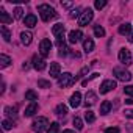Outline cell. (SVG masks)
Returning a JSON list of instances; mask_svg holds the SVG:
<instances>
[{"label": "cell", "instance_id": "36", "mask_svg": "<svg viewBox=\"0 0 133 133\" xmlns=\"http://www.w3.org/2000/svg\"><path fill=\"white\" fill-rule=\"evenodd\" d=\"M124 92H125L127 96L133 97V85H128V86H125V88H124Z\"/></svg>", "mask_w": 133, "mask_h": 133}, {"label": "cell", "instance_id": "26", "mask_svg": "<svg viewBox=\"0 0 133 133\" xmlns=\"http://www.w3.org/2000/svg\"><path fill=\"white\" fill-rule=\"evenodd\" d=\"M94 35H96L97 38L105 36V28H103L102 25H94Z\"/></svg>", "mask_w": 133, "mask_h": 133}, {"label": "cell", "instance_id": "15", "mask_svg": "<svg viewBox=\"0 0 133 133\" xmlns=\"http://www.w3.org/2000/svg\"><path fill=\"white\" fill-rule=\"evenodd\" d=\"M36 111H38V103H36V102H31V103L25 108V113H24V114H25V117H31Z\"/></svg>", "mask_w": 133, "mask_h": 133}, {"label": "cell", "instance_id": "1", "mask_svg": "<svg viewBox=\"0 0 133 133\" xmlns=\"http://www.w3.org/2000/svg\"><path fill=\"white\" fill-rule=\"evenodd\" d=\"M38 13H39L41 19H42L44 22H49L50 19L56 17V13H55V10H53L50 5H45V3H42V5H39V6H38Z\"/></svg>", "mask_w": 133, "mask_h": 133}, {"label": "cell", "instance_id": "3", "mask_svg": "<svg viewBox=\"0 0 133 133\" xmlns=\"http://www.w3.org/2000/svg\"><path fill=\"white\" fill-rule=\"evenodd\" d=\"M92 17H94V13H92V10L91 8H86L82 14H80V17H78V25H82V27H86L91 21H92Z\"/></svg>", "mask_w": 133, "mask_h": 133}, {"label": "cell", "instance_id": "28", "mask_svg": "<svg viewBox=\"0 0 133 133\" xmlns=\"http://www.w3.org/2000/svg\"><path fill=\"white\" fill-rule=\"evenodd\" d=\"M85 121H86L88 124H92V122L96 121V114H94L92 111H89V110H88V111L85 113Z\"/></svg>", "mask_w": 133, "mask_h": 133}, {"label": "cell", "instance_id": "24", "mask_svg": "<svg viewBox=\"0 0 133 133\" xmlns=\"http://www.w3.org/2000/svg\"><path fill=\"white\" fill-rule=\"evenodd\" d=\"M130 31H131V24H128V22H127V24H122V25L119 27V33H121V35H128Z\"/></svg>", "mask_w": 133, "mask_h": 133}, {"label": "cell", "instance_id": "19", "mask_svg": "<svg viewBox=\"0 0 133 133\" xmlns=\"http://www.w3.org/2000/svg\"><path fill=\"white\" fill-rule=\"evenodd\" d=\"M83 50H85L86 53H89V52L94 50V41H92L91 38H86V39L83 41Z\"/></svg>", "mask_w": 133, "mask_h": 133}, {"label": "cell", "instance_id": "42", "mask_svg": "<svg viewBox=\"0 0 133 133\" xmlns=\"http://www.w3.org/2000/svg\"><path fill=\"white\" fill-rule=\"evenodd\" d=\"M72 5H74L72 2H63V6H64V8H71Z\"/></svg>", "mask_w": 133, "mask_h": 133}, {"label": "cell", "instance_id": "7", "mask_svg": "<svg viewBox=\"0 0 133 133\" xmlns=\"http://www.w3.org/2000/svg\"><path fill=\"white\" fill-rule=\"evenodd\" d=\"M117 56H119V61H121L124 66H130V64H131V55H130V50H127V49H121Z\"/></svg>", "mask_w": 133, "mask_h": 133}, {"label": "cell", "instance_id": "30", "mask_svg": "<svg viewBox=\"0 0 133 133\" xmlns=\"http://www.w3.org/2000/svg\"><path fill=\"white\" fill-rule=\"evenodd\" d=\"M59 131V124L58 122H52L50 127L47 128V133H58Z\"/></svg>", "mask_w": 133, "mask_h": 133}, {"label": "cell", "instance_id": "12", "mask_svg": "<svg viewBox=\"0 0 133 133\" xmlns=\"http://www.w3.org/2000/svg\"><path fill=\"white\" fill-rule=\"evenodd\" d=\"M36 22H38V19H36L35 14H27V16L24 17V24H25L28 28H33V27L36 25Z\"/></svg>", "mask_w": 133, "mask_h": 133}, {"label": "cell", "instance_id": "16", "mask_svg": "<svg viewBox=\"0 0 133 133\" xmlns=\"http://www.w3.org/2000/svg\"><path fill=\"white\" fill-rule=\"evenodd\" d=\"M52 33H53L56 38L64 36V25H63V24H55L53 28H52Z\"/></svg>", "mask_w": 133, "mask_h": 133}, {"label": "cell", "instance_id": "23", "mask_svg": "<svg viewBox=\"0 0 133 133\" xmlns=\"http://www.w3.org/2000/svg\"><path fill=\"white\" fill-rule=\"evenodd\" d=\"M0 31H2V36H3V39H5L6 42H10V41H11V31H10L5 25L0 27Z\"/></svg>", "mask_w": 133, "mask_h": 133}, {"label": "cell", "instance_id": "8", "mask_svg": "<svg viewBox=\"0 0 133 133\" xmlns=\"http://www.w3.org/2000/svg\"><path fill=\"white\" fill-rule=\"evenodd\" d=\"M114 88H116V82L114 80H105L100 85V94H107V92H110Z\"/></svg>", "mask_w": 133, "mask_h": 133}, {"label": "cell", "instance_id": "4", "mask_svg": "<svg viewBox=\"0 0 133 133\" xmlns=\"http://www.w3.org/2000/svg\"><path fill=\"white\" fill-rule=\"evenodd\" d=\"M58 85H59L61 88L72 86V85H74V77H72V74L64 72L63 75H59V77H58Z\"/></svg>", "mask_w": 133, "mask_h": 133}, {"label": "cell", "instance_id": "33", "mask_svg": "<svg viewBox=\"0 0 133 133\" xmlns=\"http://www.w3.org/2000/svg\"><path fill=\"white\" fill-rule=\"evenodd\" d=\"M74 125H75L77 130H82V128H83V122H82V119H80V117H74Z\"/></svg>", "mask_w": 133, "mask_h": 133}, {"label": "cell", "instance_id": "14", "mask_svg": "<svg viewBox=\"0 0 133 133\" xmlns=\"http://www.w3.org/2000/svg\"><path fill=\"white\" fill-rule=\"evenodd\" d=\"M61 66H59V63H52L50 64V77H59L61 74Z\"/></svg>", "mask_w": 133, "mask_h": 133}, {"label": "cell", "instance_id": "31", "mask_svg": "<svg viewBox=\"0 0 133 133\" xmlns=\"http://www.w3.org/2000/svg\"><path fill=\"white\" fill-rule=\"evenodd\" d=\"M22 16H24V10L21 6H17L14 10V19H22Z\"/></svg>", "mask_w": 133, "mask_h": 133}, {"label": "cell", "instance_id": "27", "mask_svg": "<svg viewBox=\"0 0 133 133\" xmlns=\"http://www.w3.org/2000/svg\"><path fill=\"white\" fill-rule=\"evenodd\" d=\"M5 114L6 116H10V117H16V113H17V110H16V107H5Z\"/></svg>", "mask_w": 133, "mask_h": 133}, {"label": "cell", "instance_id": "37", "mask_svg": "<svg viewBox=\"0 0 133 133\" xmlns=\"http://www.w3.org/2000/svg\"><path fill=\"white\" fill-rule=\"evenodd\" d=\"M97 77H99V74H92V75H91L89 78H86V80H83V82H82V85H83V86H86V85H88V82H91L92 78H97Z\"/></svg>", "mask_w": 133, "mask_h": 133}, {"label": "cell", "instance_id": "20", "mask_svg": "<svg viewBox=\"0 0 133 133\" xmlns=\"http://www.w3.org/2000/svg\"><path fill=\"white\" fill-rule=\"evenodd\" d=\"M10 63H11V58L10 56H6L5 53H2V55H0V68H8V66H10Z\"/></svg>", "mask_w": 133, "mask_h": 133}, {"label": "cell", "instance_id": "9", "mask_svg": "<svg viewBox=\"0 0 133 133\" xmlns=\"http://www.w3.org/2000/svg\"><path fill=\"white\" fill-rule=\"evenodd\" d=\"M33 68L36 71H44L45 69V61L42 59V56H38V55H33Z\"/></svg>", "mask_w": 133, "mask_h": 133}, {"label": "cell", "instance_id": "2", "mask_svg": "<svg viewBox=\"0 0 133 133\" xmlns=\"http://www.w3.org/2000/svg\"><path fill=\"white\" fill-rule=\"evenodd\" d=\"M49 127H50L49 119H47V117H44V116H39V117H38V119H35V121H33V124H31V130H33V131H36V133H41V131L47 130Z\"/></svg>", "mask_w": 133, "mask_h": 133}, {"label": "cell", "instance_id": "46", "mask_svg": "<svg viewBox=\"0 0 133 133\" xmlns=\"http://www.w3.org/2000/svg\"><path fill=\"white\" fill-rule=\"evenodd\" d=\"M63 133H75L74 130H63Z\"/></svg>", "mask_w": 133, "mask_h": 133}, {"label": "cell", "instance_id": "41", "mask_svg": "<svg viewBox=\"0 0 133 133\" xmlns=\"http://www.w3.org/2000/svg\"><path fill=\"white\" fill-rule=\"evenodd\" d=\"M125 116L128 119H133V110H125Z\"/></svg>", "mask_w": 133, "mask_h": 133}, {"label": "cell", "instance_id": "43", "mask_svg": "<svg viewBox=\"0 0 133 133\" xmlns=\"http://www.w3.org/2000/svg\"><path fill=\"white\" fill-rule=\"evenodd\" d=\"M28 68H30V66H28V63H27V61H25V63H24V64H22V69H24V71H27V69H28Z\"/></svg>", "mask_w": 133, "mask_h": 133}, {"label": "cell", "instance_id": "11", "mask_svg": "<svg viewBox=\"0 0 133 133\" xmlns=\"http://www.w3.org/2000/svg\"><path fill=\"white\" fill-rule=\"evenodd\" d=\"M80 103H82V94L77 91V92H74L72 96H71V100H69V105L72 107V108H77V107H80Z\"/></svg>", "mask_w": 133, "mask_h": 133}, {"label": "cell", "instance_id": "6", "mask_svg": "<svg viewBox=\"0 0 133 133\" xmlns=\"http://www.w3.org/2000/svg\"><path fill=\"white\" fill-rule=\"evenodd\" d=\"M50 49H52L50 39H42L41 44H39V53H41V56H42V58L49 56V55H50Z\"/></svg>", "mask_w": 133, "mask_h": 133}, {"label": "cell", "instance_id": "18", "mask_svg": "<svg viewBox=\"0 0 133 133\" xmlns=\"http://www.w3.org/2000/svg\"><path fill=\"white\" fill-rule=\"evenodd\" d=\"M31 38H33V36H31L30 31H22V33H21V41H22L24 45H30V44H31Z\"/></svg>", "mask_w": 133, "mask_h": 133}, {"label": "cell", "instance_id": "45", "mask_svg": "<svg viewBox=\"0 0 133 133\" xmlns=\"http://www.w3.org/2000/svg\"><path fill=\"white\" fill-rule=\"evenodd\" d=\"M128 41H130V42H133V31L130 33V36H128Z\"/></svg>", "mask_w": 133, "mask_h": 133}, {"label": "cell", "instance_id": "35", "mask_svg": "<svg viewBox=\"0 0 133 133\" xmlns=\"http://www.w3.org/2000/svg\"><path fill=\"white\" fill-rule=\"evenodd\" d=\"M38 86L39 88H50V82H47V80H38Z\"/></svg>", "mask_w": 133, "mask_h": 133}, {"label": "cell", "instance_id": "34", "mask_svg": "<svg viewBox=\"0 0 133 133\" xmlns=\"http://www.w3.org/2000/svg\"><path fill=\"white\" fill-rule=\"evenodd\" d=\"M105 5H107V2H105V0H96V3H94V6H96L97 10H102V8H105Z\"/></svg>", "mask_w": 133, "mask_h": 133}, {"label": "cell", "instance_id": "39", "mask_svg": "<svg viewBox=\"0 0 133 133\" xmlns=\"http://www.w3.org/2000/svg\"><path fill=\"white\" fill-rule=\"evenodd\" d=\"M69 53V49L68 47H61V50H59V56H66Z\"/></svg>", "mask_w": 133, "mask_h": 133}, {"label": "cell", "instance_id": "21", "mask_svg": "<svg viewBox=\"0 0 133 133\" xmlns=\"http://www.w3.org/2000/svg\"><path fill=\"white\" fill-rule=\"evenodd\" d=\"M110 110H111V102L110 100H105L102 105H100V114H108L110 113Z\"/></svg>", "mask_w": 133, "mask_h": 133}, {"label": "cell", "instance_id": "40", "mask_svg": "<svg viewBox=\"0 0 133 133\" xmlns=\"http://www.w3.org/2000/svg\"><path fill=\"white\" fill-rule=\"evenodd\" d=\"M78 11H80V8H75V10H72V11H71V17H77V16L80 14Z\"/></svg>", "mask_w": 133, "mask_h": 133}, {"label": "cell", "instance_id": "10", "mask_svg": "<svg viewBox=\"0 0 133 133\" xmlns=\"http://www.w3.org/2000/svg\"><path fill=\"white\" fill-rule=\"evenodd\" d=\"M82 38H83V33H82L80 30H72V31L69 33V38H68V39H69L71 44H75V42H78Z\"/></svg>", "mask_w": 133, "mask_h": 133}, {"label": "cell", "instance_id": "22", "mask_svg": "<svg viewBox=\"0 0 133 133\" xmlns=\"http://www.w3.org/2000/svg\"><path fill=\"white\" fill-rule=\"evenodd\" d=\"M55 113H56L58 116H66V114H68V107L63 105V103H59V105H56Z\"/></svg>", "mask_w": 133, "mask_h": 133}, {"label": "cell", "instance_id": "29", "mask_svg": "<svg viewBox=\"0 0 133 133\" xmlns=\"http://www.w3.org/2000/svg\"><path fill=\"white\" fill-rule=\"evenodd\" d=\"M88 71H89V68H88V66H86V68H83V69H82V71H80V72H78L75 77H74V83H75V82H78L80 78H83V77H85V74H88Z\"/></svg>", "mask_w": 133, "mask_h": 133}, {"label": "cell", "instance_id": "44", "mask_svg": "<svg viewBox=\"0 0 133 133\" xmlns=\"http://www.w3.org/2000/svg\"><path fill=\"white\" fill-rule=\"evenodd\" d=\"M125 103H128V105H133V99H127V100H125Z\"/></svg>", "mask_w": 133, "mask_h": 133}, {"label": "cell", "instance_id": "13", "mask_svg": "<svg viewBox=\"0 0 133 133\" xmlns=\"http://www.w3.org/2000/svg\"><path fill=\"white\" fill-rule=\"evenodd\" d=\"M96 100H97V96H96V92H92V91L86 92V96H85V105H86V107H91V105H94V103H96Z\"/></svg>", "mask_w": 133, "mask_h": 133}, {"label": "cell", "instance_id": "32", "mask_svg": "<svg viewBox=\"0 0 133 133\" xmlns=\"http://www.w3.org/2000/svg\"><path fill=\"white\" fill-rule=\"evenodd\" d=\"M2 125H3V130H11V128L14 127V124H13L11 121H8V119H5V121L2 122Z\"/></svg>", "mask_w": 133, "mask_h": 133}, {"label": "cell", "instance_id": "38", "mask_svg": "<svg viewBox=\"0 0 133 133\" xmlns=\"http://www.w3.org/2000/svg\"><path fill=\"white\" fill-rule=\"evenodd\" d=\"M105 133H119V128L117 127H110L105 130Z\"/></svg>", "mask_w": 133, "mask_h": 133}, {"label": "cell", "instance_id": "25", "mask_svg": "<svg viewBox=\"0 0 133 133\" xmlns=\"http://www.w3.org/2000/svg\"><path fill=\"white\" fill-rule=\"evenodd\" d=\"M25 99H27V100L35 102V100H38V92H35L33 89H28V91L25 92Z\"/></svg>", "mask_w": 133, "mask_h": 133}, {"label": "cell", "instance_id": "5", "mask_svg": "<svg viewBox=\"0 0 133 133\" xmlns=\"http://www.w3.org/2000/svg\"><path fill=\"white\" fill-rule=\"evenodd\" d=\"M113 74H114L116 78L121 80V82H130V80H131V74H130L128 71L122 69V68H114V69H113Z\"/></svg>", "mask_w": 133, "mask_h": 133}, {"label": "cell", "instance_id": "17", "mask_svg": "<svg viewBox=\"0 0 133 133\" xmlns=\"http://www.w3.org/2000/svg\"><path fill=\"white\" fill-rule=\"evenodd\" d=\"M0 22H2L3 25H5V24H11V22H13V17H11V16H10L3 8L0 10Z\"/></svg>", "mask_w": 133, "mask_h": 133}]
</instances>
